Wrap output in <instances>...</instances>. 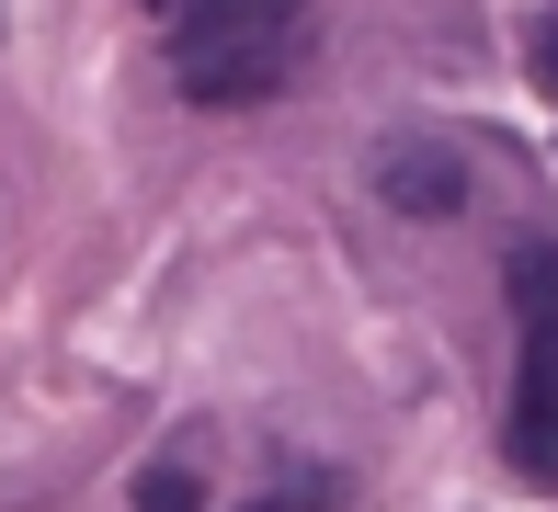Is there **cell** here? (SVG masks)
<instances>
[{
    "mask_svg": "<svg viewBox=\"0 0 558 512\" xmlns=\"http://www.w3.org/2000/svg\"><path fill=\"white\" fill-rule=\"evenodd\" d=\"M536 92H558V0H547V23H536Z\"/></svg>",
    "mask_w": 558,
    "mask_h": 512,
    "instance_id": "4",
    "label": "cell"
},
{
    "mask_svg": "<svg viewBox=\"0 0 558 512\" xmlns=\"http://www.w3.org/2000/svg\"><path fill=\"white\" fill-rule=\"evenodd\" d=\"M171 35V81L183 102H263L296 81V35L308 0H148Z\"/></svg>",
    "mask_w": 558,
    "mask_h": 512,
    "instance_id": "1",
    "label": "cell"
},
{
    "mask_svg": "<svg viewBox=\"0 0 558 512\" xmlns=\"http://www.w3.org/2000/svg\"><path fill=\"white\" fill-rule=\"evenodd\" d=\"M501 455L524 490H558V240H513V410Z\"/></svg>",
    "mask_w": 558,
    "mask_h": 512,
    "instance_id": "2",
    "label": "cell"
},
{
    "mask_svg": "<svg viewBox=\"0 0 558 512\" xmlns=\"http://www.w3.org/2000/svg\"><path fill=\"white\" fill-rule=\"evenodd\" d=\"M376 194H388L399 217H456V205H468V171H456V148H434V137H399L388 171H376Z\"/></svg>",
    "mask_w": 558,
    "mask_h": 512,
    "instance_id": "3",
    "label": "cell"
}]
</instances>
